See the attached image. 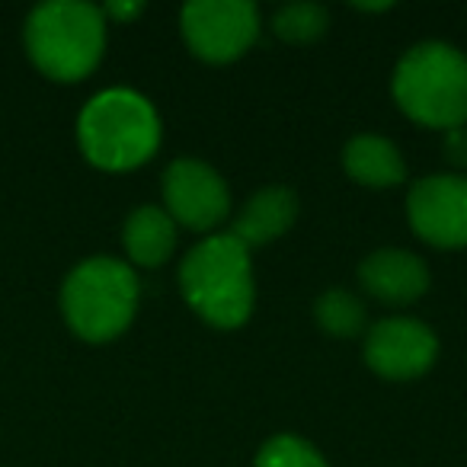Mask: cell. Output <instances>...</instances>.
I'll list each match as a JSON object with an SVG mask.
<instances>
[{
	"label": "cell",
	"instance_id": "cell-6",
	"mask_svg": "<svg viewBox=\"0 0 467 467\" xmlns=\"http://www.w3.org/2000/svg\"><path fill=\"white\" fill-rule=\"evenodd\" d=\"M189 52L208 65L241 58L260 36V14L250 0H195L180 14Z\"/></svg>",
	"mask_w": 467,
	"mask_h": 467
},
{
	"label": "cell",
	"instance_id": "cell-17",
	"mask_svg": "<svg viewBox=\"0 0 467 467\" xmlns=\"http://www.w3.org/2000/svg\"><path fill=\"white\" fill-rule=\"evenodd\" d=\"M441 154H445V161L454 163V167H467V125H458V129L445 131Z\"/></svg>",
	"mask_w": 467,
	"mask_h": 467
},
{
	"label": "cell",
	"instance_id": "cell-13",
	"mask_svg": "<svg viewBox=\"0 0 467 467\" xmlns=\"http://www.w3.org/2000/svg\"><path fill=\"white\" fill-rule=\"evenodd\" d=\"M343 167L356 182L368 189H388L407 180V163H403L397 144L381 135H356L343 150Z\"/></svg>",
	"mask_w": 467,
	"mask_h": 467
},
{
	"label": "cell",
	"instance_id": "cell-7",
	"mask_svg": "<svg viewBox=\"0 0 467 467\" xmlns=\"http://www.w3.org/2000/svg\"><path fill=\"white\" fill-rule=\"evenodd\" d=\"M407 218L416 237L432 247H467V176H422L407 195Z\"/></svg>",
	"mask_w": 467,
	"mask_h": 467
},
{
	"label": "cell",
	"instance_id": "cell-14",
	"mask_svg": "<svg viewBox=\"0 0 467 467\" xmlns=\"http://www.w3.org/2000/svg\"><path fill=\"white\" fill-rule=\"evenodd\" d=\"M314 320H317L327 337H358L365 330V305L352 292H346V288H333V292H324L317 298Z\"/></svg>",
	"mask_w": 467,
	"mask_h": 467
},
{
	"label": "cell",
	"instance_id": "cell-5",
	"mask_svg": "<svg viewBox=\"0 0 467 467\" xmlns=\"http://www.w3.org/2000/svg\"><path fill=\"white\" fill-rule=\"evenodd\" d=\"M65 320L87 343H109L129 330L138 311V282L131 266L112 256L80 263L61 288Z\"/></svg>",
	"mask_w": 467,
	"mask_h": 467
},
{
	"label": "cell",
	"instance_id": "cell-4",
	"mask_svg": "<svg viewBox=\"0 0 467 467\" xmlns=\"http://www.w3.org/2000/svg\"><path fill=\"white\" fill-rule=\"evenodd\" d=\"M106 48V16L93 4L52 0L29 14L26 52L46 78L74 84L99 65Z\"/></svg>",
	"mask_w": 467,
	"mask_h": 467
},
{
	"label": "cell",
	"instance_id": "cell-11",
	"mask_svg": "<svg viewBox=\"0 0 467 467\" xmlns=\"http://www.w3.org/2000/svg\"><path fill=\"white\" fill-rule=\"evenodd\" d=\"M295 214H298V199H295L292 189L266 186L244 205L231 234L247 250L263 247V244H273L275 237H282L295 224Z\"/></svg>",
	"mask_w": 467,
	"mask_h": 467
},
{
	"label": "cell",
	"instance_id": "cell-16",
	"mask_svg": "<svg viewBox=\"0 0 467 467\" xmlns=\"http://www.w3.org/2000/svg\"><path fill=\"white\" fill-rule=\"evenodd\" d=\"M256 467H327L324 454L301 435H273L256 454Z\"/></svg>",
	"mask_w": 467,
	"mask_h": 467
},
{
	"label": "cell",
	"instance_id": "cell-1",
	"mask_svg": "<svg viewBox=\"0 0 467 467\" xmlns=\"http://www.w3.org/2000/svg\"><path fill=\"white\" fill-rule=\"evenodd\" d=\"M180 292L189 307L218 330L247 324L256 295L250 250L234 234L205 237L182 260Z\"/></svg>",
	"mask_w": 467,
	"mask_h": 467
},
{
	"label": "cell",
	"instance_id": "cell-15",
	"mask_svg": "<svg viewBox=\"0 0 467 467\" xmlns=\"http://www.w3.org/2000/svg\"><path fill=\"white\" fill-rule=\"evenodd\" d=\"M327 26H330V16L320 4H288L273 16V33L292 46H307V42L320 39Z\"/></svg>",
	"mask_w": 467,
	"mask_h": 467
},
{
	"label": "cell",
	"instance_id": "cell-12",
	"mask_svg": "<svg viewBox=\"0 0 467 467\" xmlns=\"http://www.w3.org/2000/svg\"><path fill=\"white\" fill-rule=\"evenodd\" d=\"M122 244L125 254H129L131 263L138 266H161V263L170 260L176 247V221L167 214V208L157 205H141L129 214L122 231Z\"/></svg>",
	"mask_w": 467,
	"mask_h": 467
},
{
	"label": "cell",
	"instance_id": "cell-3",
	"mask_svg": "<svg viewBox=\"0 0 467 467\" xmlns=\"http://www.w3.org/2000/svg\"><path fill=\"white\" fill-rule=\"evenodd\" d=\"M394 99L426 129L467 125V58L448 42H422L394 71Z\"/></svg>",
	"mask_w": 467,
	"mask_h": 467
},
{
	"label": "cell",
	"instance_id": "cell-18",
	"mask_svg": "<svg viewBox=\"0 0 467 467\" xmlns=\"http://www.w3.org/2000/svg\"><path fill=\"white\" fill-rule=\"evenodd\" d=\"M141 4H109V7L103 10V16H112V20L119 23H129L135 20V16H141Z\"/></svg>",
	"mask_w": 467,
	"mask_h": 467
},
{
	"label": "cell",
	"instance_id": "cell-8",
	"mask_svg": "<svg viewBox=\"0 0 467 467\" xmlns=\"http://www.w3.org/2000/svg\"><path fill=\"white\" fill-rule=\"evenodd\" d=\"M163 205L176 224L189 231H212L231 212V192L214 167L180 157L163 173Z\"/></svg>",
	"mask_w": 467,
	"mask_h": 467
},
{
	"label": "cell",
	"instance_id": "cell-2",
	"mask_svg": "<svg viewBox=\"0 0 467 467\" xmlns=\"http://www.w3.org/2000/svg\"><path fill=\"white\" fill-rule=\"evenodd\" d=\"M84 157L99 170H135L161 148V119L135 90L97 93L78 119Z\"/></svg>",
	"mask_w": 467,
	"mask_h": 467
},
{
	"label": "cell",
	"instance_id": "cell-10",
	"mask_svg": "<svg viewBox=\"0 0 467 467\" xmlns=\"http://www.w3.org/2000/svg\"><path fill=\"white\" fill-rule=\"evenodd\" d=\"M358 282L371 298L384 301V305H410L426 295L429 269L410 250L388 247L365 256L358 266Z\"/></svg>",
	"mask_w": 467,
	"mask_h": 467
},
{
	"label": "cell",
	"instance_id": "cell-9",
	"mask_svg": "<svg viewBox=\"0 0 467 467\" xmlns=\"http://www.w3.org/2000/svg\"><path fill=\"white\" fill-rule=\"evenodd\" d=\"M435 356H439V339L413 317L378 320L365 337V362L388 381H410L426 375Z\"/></svg>",
	"mask_w": 467,
	"mask_h": 467
}]
</instances>
